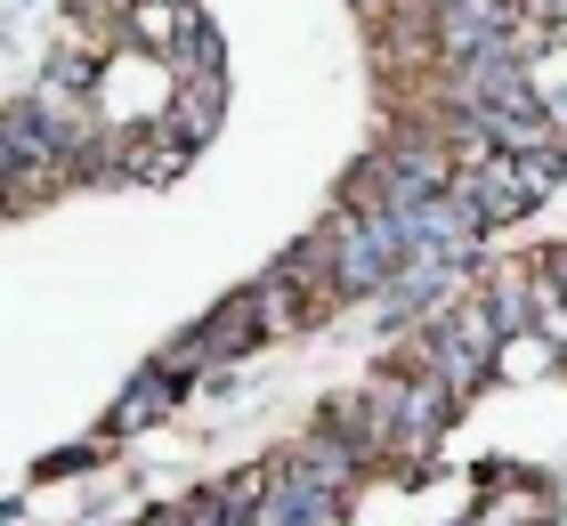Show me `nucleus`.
Here are the masks:
<instances>
[{"label":"nucleus","mask_w":567,"mask_h":526,"mask_svg":"<svg viewBox=\"0 0 567 526\" xmlns=\"http://www.w3.org/2000/svg\"><path fill=\"white\" fill-rule=\"evenodd\" d=\"M163 405H171V381H163V373H146L138 398H131V405H114V430H138V421H154Z\"/></svg>","instance_id":"obj_1"}]
</instances>
